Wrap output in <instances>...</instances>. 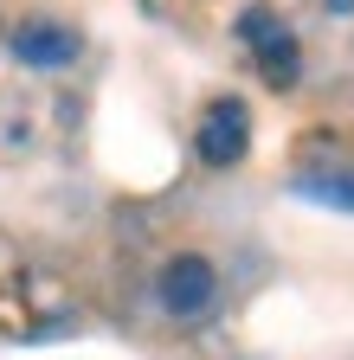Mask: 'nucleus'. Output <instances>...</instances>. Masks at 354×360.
I'll use <instances>...</instances> for the list:
<instances>
[{
    "label": "nucleus",
    "instance_id": "f257e3e1",
    "mask_svg": "<svg viewBox=\"0 0 354 360\" xmlns=\"http://www.w3.org/2000/svg\"><path fill=\"white\" fill-rule=\"evenodd\" d=\"M161 309L174 315V322H200V315L219 302V270L206 264V257H194V251H181V257H167L161 264Z\"/></svg>",
    "mask_w": 354,
    "mask_h": 360
},
{
    "label": "nucleus",
    "instance_id": "f03ea898",
    "mask_svg": "<svg viewBox=\"0 0 354 360\" xmlns=\"http://www.w3.org/2000/svg\"><path fill=\"white\" fill-rule=\"evenodd\" d=\"M194 142H200V161H206V167H239V161H245V148H251V110H245L239 97L206 103Z\"/></svg>",
    "mask_w": 354,
    "mask_h": 360
},
{
    "label": "nucleus",
    "instance_id": "7ed1b4c3",
    "mask_svg": "<svg viewBox=\"0 0 354 360\" xmlns=\"http://www.w3.org/2000/svg\"><path fill=\"white\" fill-rule=\"evenodd\" d=\"M239 39H245L251 52L264 58L271 84H296V39L284 32V20H277V13H264V7H245V13H239Z\"/></svg>",
    "mask_w": 354,
    "mask_h": 360
},
{
    "label": "nucleus",
    "instance_id": "20e7f679",
    "mask_svg": "<svg viewBox=\"0 0 354 360\" xmlns=\"http://www.w3.org/2000/svg\"><path fill=\"white\" fill-rule=\"evenodd\" d=\"M13 58L20 65H39V71H58L77 58V32L71 26H52V20H32L13 32Z\"/></svg>",
    "mask_w": 354,
    "mask_h": 360
},
{
    "label": "nucleus",
    "instance_id": "39448f33",
    "mask_svg": "<svg viewBox=\"0 0 354 360\" xmlns=\"http://www.w3.org/2000/svg\"><path fill=\"white\" fill-rule=\"evenodd\" d=\"M296 193H303V200H322V206L354 212V174H303V180H296Z\"/></svg>",
    "mask_w": 354,
    "mask_h": 360
}]
</instances>
